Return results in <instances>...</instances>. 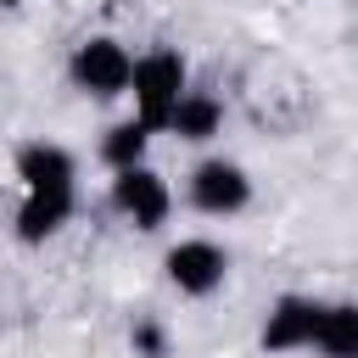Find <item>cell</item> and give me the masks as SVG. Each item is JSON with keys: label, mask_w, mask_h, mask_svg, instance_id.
<instances>
[{"label": "cell", "mask_w": 358, "mask_h": 358, "mask_svg": "<svg viewBox=\"0 0 358 358\" xmlns=\"http://www.w3.org/2000/svg\"><path fill=\"white\" fill-rule=\"evenodd\" d=\"M319 313H324L319 296H302V291L274 296V308H268V319H263V330H257L263 352H313Z\"/></svg>", "instance_id": "52a82bcc"}, {"label": "cell", "mask_w": 358, "mask_h": 358, "mask_svg": "<svg viewBox=\"0 0 358 358\" xmlns=\"http://www.w3.org/2000/svg\"><path fill=\"white\" fill-rule=\"evenodd\" d=\"M168 134L185 140V145H207V140H218V134H224V95L190 84L185 101H179L173 117H168Z\"/></svg>", "instance_id": "ba28073f"}, {"label": "cell", "mask_w": 358, "mask_h": 358, "mask_svg": "<svg viewBox=\"0 0 358 358\" xmlns=\"http://www.w3.org/2000/svg\"><path fill=\"white\" fill-rule=\"evenodd\" d=\"M313 352H324V358H358V302H324Z\"/></svg>", "instance_id": "30bf717a"}, {"label": "cell", "mask_w": 358, "mask_h": 358, "mask_svg": "<svg viewBox=\"0 0 358 358\" xmlns=\"http://www.w3.org/2000/svg\"><path fill=\"white\" fill-rule=\"evenodd\" d=\"M162 274H168V285H173L179 296L207 302V296H218L224 280H229V252H224L213 235H185V241H173V246L162 252Z\"/></svg>", "instance_id": "277c9868"}, {"label": "cell", "mask_w": 358, "mask_h": 358, "mask_svg": "<svg viewBox=\"0 0 358 358\" xmlns=\"http://www.w3.org/2000/svg\"><path fill=\"white\" fill-rule=\"evenodd\" d=\"M73 213H78V196H22V207H17V241L22 246H45V241H56L73 224Z\"/></svg>", "instance_id": "9c48e42d"}, {"label": "cell", "mask_w": 358, "mask_h": 358, "mask_svg": "<svg viewBox=\"0 0 358 358\" xmlns=\"http://www.w3.org/2000/svg\"><path fill=\"white\" fill-rule=\"evenodd\" d=\"M185 90H190V62H185L173 45H157V50L134 56L129 101H134V117H140L151 134H168V117H173V106L185 101Z\"/></svg>", "instance_id": "6da1fadb"}, {"label": "cell", "mask_w": 358, "mask_h": 358, "mask_svg": "<svg viewBox=\"0 0 358 358\" xmlns=\"http://www.w3.org/2000/svg\"><path fill=\"white\" fill-rule=\"evenodd\" d=\"M0 6H6V11H11V6H22V0H0Z\"/></svg>", "instance_id": "4fadbf2b"}, {"label": "cell", "mask_w": 358, "mask_h": 358, "mask_svg": "<svg viewBox=\"0 0 358 358\" xmlns=\"http://www.w3.org/2000/svg\"><path fill=\"white\" fill-rule=\"evenodd\" d=\"M17 185L28 196H78V157L62 140H22L17 145Z\"/></svg>", "instance_id": "8992f818"}, {"label": "cell", "mask_w": 358, "mask_h": 358, "mask_svg": "<svg viewBox=\"0 0 358 358\" xmlns=\"http://www.w3.org/2000/svg\"><path fill=\"white\" fill-rule=\"evenodd\" d=\"M129 78H134V50L112 34H90L73 45L67 56V84L90 101H117L129 95Z\"/></svg>", "instance_id": "7a4b0ae2"}, {"label": "cell", "mask_w": 358, "mask_h": 358, "mask_svg": "<svg viewBox=\"0 0 358 358\" xmlns=\"http://www.w3.org/2000/svg\"><path fill=\"white\" fill-rule=\"evenodd\" d=\"M106 201H112V213H117L129 229H140V235H157V229L173 218V185H168L151 162L117 168L112 185H106Z\"/></svg>", "instance_id": "3957f363"}, {"label": "cell", "mask_w": 358, "mask_h": 358, "mask_svg": "<svg viewBox=\"0 0 358 358\" xmlns=\"http://www.w3.org/2000/svg\"><path fill=\"white\" fill-rule=\"evenodd\" d=\"M129 347H134V358H168V347H173V336H168V324L162 319H134L129 324Z\"/></svg>", "instance_id": "7c38bea8"}, {"label": "cell", "mask_w": 358, "mask_h": 358, "mask_svg": "<svg viewBox=\"0 0 358 358\" xmlns=\"http://www.w3.org/2000/svg\"><path fill=\"white\" fill-rule=\"evenodd\" d=\"M185 201L201 218H235L252 207V173L235 157H201L185 179Z\"/></svg>", "instance_id": "5b68a950"}, {"label": "cell", "mask_w": 358, "mask_h": 358, "mask_svg": "<svg viewBox=\"0 0 358 358\" xmlns=\"http://www.w3.org/2000/svg\"><path fill=\"white\" fill-rule=\"evenodd\" d=\"M145 145H151V129L129 112L123 123H112L106 134H101V162L117 173V168H134V162H145Z\"/></svg>", "instance_id": "8fae6325"}]
</instances>
